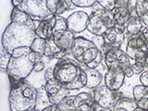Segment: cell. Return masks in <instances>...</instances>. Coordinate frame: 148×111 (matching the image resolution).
<instances>
[{"mask_svg":"<svg viewBox=\"0 0 148 111\" xmlns=\"http://www.w3.org/2000/svg\"><path fill=\"white\" fill-rule=\"evenodd\" d=\"M88 67L85 64L79 61H74L71 58L58 60L54 67L55 79L62 87L69 90H79L84 87L82 82V72L86 71Z\"/></svg>","mask_w":148,"mask_h":111,"instance_id":"1","label":"cell"},{"mask_svg":"<svg viewBox=\"0 0 148 111\" xmlns=\"http://www.w3.org/2000/svg\"><path fill=\"white\" fill-rule=\"evenodd\" d=\"M35 31L26 25L17 22H11L2 36V46L11 55L12 51L22 46L31 47L34 39L36 38Z\"/></svg>","mask_w":148,"mask_h":111,"instance_id":"2","label":"cell"},{"mask_svg":"<svg viewBox=\"0 0 148 111\" xmlns=\"http://www.w3.org/2000/svg\"><path fill=\"white\" fill-rule=\"evenodd\" d=\"M13 86L9 95L11 111H30L34 109L37 89L30 83H18Z\"/></svg>","mask_w":148,"mask_h":111,"instance_id":"3","label":"cell"},{"mask_svg":"<svg viewBox=\"0 0 148 111\" xmlns=\"http://www.w3.org/2000/svg\"><path fill=\"white\" fill-rule=\"evenodd\" d=\"M116 25L112 11L101 8L92 11L89 17L87 30L94 35H103L110 28Z\"/></svg>","mask_w":148,"mask_h":111,"instance_id":"4","label":"cell"},{"mask_svg":"<svg viewBox=\"0 0 148 111\" xmlns=\"http://www.w3.org/2000/svg\"><path fill=\"white\" fill-rule=\"evenodd\" d=\"M34 63L29 58V55L21 58L11 57L7 69L8 75L15 81H23L34 71Z\"/></svg>","mask_w":148,"mask_h":111,"instance_id":"5","label":"cell"},{"mask_svg":"<svg viewBox=\"0 0 148 111\" xmlns=\"http://www.w3.org/2000/svg\"><path fill=\"white\" fill-rule=\"evenodd\" d=\"M18 8L30 15L34 21H42L45 17L51 14L44 0H24Z\"/></svg>","mask_w":148,"mask_h":111,"instance_id":"6","label":"cell"},{"mask_svg":"<svg viewBox=\"0 0 148 111\" xmlns=\"http://www.w3.org/2000/svg\"><path fill=\"white\" fill-rule=\"evenodd\" d=\"M126 53L129 56V58L133 60H140L145 58L148 55V50L145 45V36L142 34L132 35L131 38L129 39Z\"/></svg>","mask_w":148,"mask_h":111,"instance_id":"7","label":"cell"},{"mask_svg":"<svg viewBox=\"0 0 148 111\" xmlns=\"http://www.w3.org/2000/svg\"><path fill=\"white\" fill-rule=\"evenodd\" d=\"M118 91H112L106 85H98L95 88L94 98L95 103L102 108H113L116 101L120 98Z\"/></svg>","mask_w":148,"mask_h":111,"instance_id":"8","label":"cell"},{"mask_svg":"<svg viewBox=\"0 0 148 111\" xmlns=\"http://www.w3.org/2000/svg\"><path fill=\"white\" fill-rule=\"evenodd\" d=\"M129 56L126 52H124L119 47L110 48L104 56V61L108 69L121 68L125 69L131 66Z\"/></svg>","mask_w":148,"mask_h":111,"instance_id":"9","label":"cell"},{"mask_svg":"<svg viewBox=\"0 0 148 111\" xmlns=\"http://www.w3.org/2000/svg\"><path fill=\"white\" fill-rule=\"evenodd\" d=\"M89 17L90 15H88L84 11L73 12L67 18L68 29L74 34H80V32L87 30Z\"/></svg>","mask_w":148,"mask_h":111,"instance_id":"10","label":"cell"},{"mask_svg":"<svg viewBox=\"0 0 148 111\" xmlns=\"http://www.w3.org/2000/svg\"><path fill=\"white\" fill-rule=\"evenodd\" d=\"M125 26L115 25L110 28L103 34L106 46L110 48L119 47L125 40Z\"/></svg>","mask_w":148,"mask_h":111,"instance_id":"11","label":"cell"},{"mask_svg":"<svg viewBox=\"0 0 148 111\" xmlns=\"http://www.w3.org/2000/svg\"><path fill=\"white\" fill-rule=\"evenodd\" d=\"M125 80L124 71L121 68L108 69L104 76L105 85L112 91H119Z\"/></svg>","mask_w":148,"mask_h":111,"instance_id":"12","label":"cell"},{"mask_svg":"<svg viewBox=\"0 0 148 111\" xmlns=\"http://www.w3.org/2000/svg\"><path fill=\"white\" fill-rule=\"evenodd\" d=\"M53 39L60 49L69 51L72 48L76 37L74 32L68 29L64 31H55Z\"/></svg>","mask_w":148,"mask_h":111,"instance_id":"13","label":"cell"},{"mask_svg":"<svg viewBox=\"0 0 148 111\" xmlns=\"http://www.w3.org/2000/svg\"><path fill=\"white\" fill-rule=\"evenodd\" d=\"M56 25V17L50 21H42L35 28V34L37 37L45 40L53 38L54 27Z\"/></svg>","mask_w":148,"mask_h":111,"instance_id":"14","label":"cell"},{"mask_svg":"<svg viewBox=\"0 0 148 111\" xmlns=\"http://www.w3.org/2000/svg\"><path fill=\"white\" fill-rule=\"evenodd\" d=\"M92 45H95V44L92 43V41L87 40L85 38H83V37H76L75 41H74V45L71 51L74 58H75L77 61H80L82 54Z\"/></svg>","mask_w":148,"mask_h":111,"instance_id":"15","label":"cell"},{"mask_svg":"<svg viewBox=\"0 0 148 111\" xmlns=\"http://www.w3.org/2000/svg\"><path fill=\"white\" fill-rule=\"evenodd\" d=\"M11 22H17L21 23V24L26 25L30 27L31 29L35 31V22L32 20L30 15H28L27 13L20 10L18 8H14L12 9L11 15H10Z\"/></svg>","mask_w":148,"mask_h":111,"instance_id":"16","label":"cell"},{"mask_svg":"<svg viewBox=\"0 0 148 111\" xmlns=\"http://www.w3.org/2000/svg\"><path fill=\"white\" fill-rule=\"evenodd\" d=\"M50 99H49V95L47 92L45 91V86L40 87L39 89H37V97H36V102H35V106L34 109L35 111H43L45 108L47 106H51Z\"/></svg>","mask_w":148,"mask_h":111,"instance_id":"17","label":"cell"},{"mask_svg":"<svg viewBox=\"0 0 148 111\" xmlns=\"http://www.w3.org/2000/svg\"><path fill=\"white\" fill-rule=\"evenodd\" d=\"M137 104L134 98H129V97H120L116 101L114 105V111H134L136 109Z\"/></svg>","mask_w":148,"mask_h":111,"instance_id":"18","label":"cell"},{"mask_svg":"<svg viewBox=\"0 0 148 111\" xmlns=\"http://www.w3.org/2000/svg\"><path fill=\"white\" fill-rule=\"evenodd\" d=\"M145 28V25L143 24L141 18L137 16L131 18V20L127 23V26L125 27V31L127 32V35H135L141 34Z\"/></svg>","mask_w":148,"mask_h":111,"instance_id":"19","label":"cell"},{"mask_svg":"<svg viewBox=\"0 0 148 111\" xmlns=\"http://www.w3.org/2000/svg\"><path fill=\"white\" fill-rule=\"evenodd\" d=\"M86 75H87V83L86 87L88 88H95L103 80V74H102L97 69H89L88 68L86 71Z\"/></svg>","mask_w":148,"mask_h":111,"instance_id":"20","label":"cell"},{"mask_svg":"<svg viewBox=\"0 0 148 111\" xmlns=\"http://www.w3.org/2000/svg\"><path fill=\"white\" fill-rule=\"evenodd\" d=\"M112 13L116 25L124 26L132 18L131 12L127 8H115L112 10Z\"/></svg>","mask_w":148,"mask_h":111,"instance_id":"21","label":"cell"},{"mask_svg":"<svg viewBox=\"0 0 148 111\" xmlns=\"http://www.w3.org/2000/svg\"><path fill=\"white\" fill-rule=\"evenodd\" d=\"M135 10L143 24L148 27V0H136Z\"/></svg>","mask_w":148,"mask_h":111,"instance_id":"22","label":"cell"},{"mask_svg":"<svg viewBox=\"0 0 148 111\" xmlns=\"http://www.w3.org/2000/svg\"><path fill=\"white\" fill-rule=\"evenodd\" d=\"M95 98H94V95H92L91 92H79L78 95H75V99H74V108H77V106H81L82 104H89L91 106L95 105Z\"/></svg>","mask_w":148,"mask_h":111,"instance_id":"23","label":"cell"},{"mask_svg":"<svg viewBox=\"0 0 148 111\" xmlns=\"http://www.w3.org/2000/svg\"><path fill=\"white\" fill-rule=\"evenodd\" d=\"M60 50L61 49L55 43L53 38H49L45 40V50L44 56L47 58H54V56L57 53H58Z\"/></svg>","mask_w":148,"mask_h":111,"instance_id":"24","label":"cell"},{"mask_svg":"<svg viewBox=\"0 0 148 111\" xmlns=\"http://www.w3.org/2000/svg\"><path fill=\"white\" fill-rule=\"evenodd\" d=\"M69 92H71V90L67 89V88L62 87L57 94L54 95H49V99L50 102L52 105H58L60 104L61 102L66 98L67 96L69 95Z\"/></svg>","mask_w":148,"mask_h":111,"instance_id":"25","label":"cell"},{"mask_svg":"<svg viewBox=\"0 0 148 111\" xmlns=\"http://www.w3.org/2000/svg\"><path fill=\"white\" fill-rule=\"evenodd\" d=\"M133 94V98L134 100H139V99H148V86H145L143 84L136 85L132 90Z\"/></svg>","mask_w":148,"mask_h":111,"instance_id":"26","label":"cell"},{"mask_svg":"<svg viewBox=\"0 0 148 111\" xmlns=\"http://www.w3.org/2000/svg\"><path fill=\"white\" fill-rule=\"evenodd\" d=\"M44 86H45V91L47 92V94L49 95H56L62 88V85L60 84L56 79H53V80H51L49 82H46Z\"/></svg>","mask_w":148,"mask_h":111,"instance_id":"27","label":"cell"},{"mask_svg":"<svg viewBox=\"0 0 148 111\" xmlns=\"http://www.w3.org/2000/svg\"><path fill=\"white\" fill-rule=\"evenodd\" d=\"M76 6L72 3L71 0H59L58 4L57 11H56V15H61L64 12L69 9H73Z\"/></svg>","mask_w":148,"mask_h":111,"instance_id":"28","label":"cell"},{"mask_svg":"<svg viewBox=\"0 0 148 111\" xmlns=\"http://www.w3.org/2000/svg\"><path fill=\"white\" fill-rule=\"evenodd\" d=\"M31 49L34 52H36L44 56L45 50V40L43 38H40V37H36L31 46Z\"/></svg>","mask_w":148,"mask_h":111,"instance_id":"29","label":"cell"},{"mask_svg":"<svg viewBox=\"0 0 148 111\" xmlns=\"http://www.w3.org/2000/svg\"><path fill=\"white\" fill-rule=\"evenodd\" d=\"M12 56L9 54L7 49L2 46V50H1V57H0V68H1L2 71H7L8 63L10 61Z\"/></svg>","mask_w":148,"mask_h":111,"instance_id":"30","label":"cell"},{"mask_svg":"<svg viewBox=\"0 0 148 111\" xmlns=\"http://www.w3.org/2000/svg\"><path fill=\"white\" fill-rule=\"evenodd\" d=\"M74 99H75V95H69L58 106L62 111H66L68 109H75V108H74Z\"/></svg>","mask_w":148,"mask_h":111,"instance_id":"31","label":"cell"},{"mask_svg":"<svg viewBox=\"0 0 148 111\" xmlns=\"http://www.w3.org/2000/svg\"><path fill=\"white\" fill-rule=\"evenodd\" d=\"M68 30V22L65 18L60 15H56V25L54 27L55 31H64Z\"/></svg>","mask_w":148,"mask_h":111,"instance_id":"32","label":"cell"},{"mask_svg":"<svg viewBox=\"0 0 148 111\" xmlns=\"http://www.w3.org/2000/svg\"><path fill=\"white\" fill-rule=\"evenodd\" d=\"M32 52L31 47H27V46H22V47L15 48L11 53V56L13 58H21L28 56Z\"/></svg>","mask_w":148,"mask_h":111,"instance_id":"33","label":"cell"},{"mask_svg":"<svg viewBox=\"0 0 148 111\" xmlns=\"http://www.w3.org/2000/svg\"><path fill=\"white\" fill-rule=\"evenodd\" d=\"M72 3L79 8H89L92 7L97 3V0H71Z\"/></svg>","mask_w":148,"mask_h":111,"instance_id":"34","label":"cell"},{"mask_svg":"<svg viewBox=\"0 0 148 111\" xmlns=\"http://www.w3.org/2000/svg\"><path fill=\"white\" fill-rule=\"evenodd\" d=\"M97 3L100 4L102 8L106 10L112 11L116 8V0H97Z\"/></svg>","mask_w":148,"mask_h":111,"instance_id":"35","label":"cell"},{"mask_svg":"<svg viewBox=\"0 0 148 111\" xmlns=\"http://www.w3.org/2000/svg\"><path fill=\"white\" fill-rule=\"evenodd\" d=\"M58 2H59V0H45L46 7L49 9V11L51 13L55 14V15H56V11H57Z\"/></svg>","mask_w":148,"mask_h":111,"instance_id":"36","label":"cell"},{"mask_svg":"<svg viewBox=\"0 0 148 111\" xmlns=\"http://www.w3.org/2000/svg\"><path fill=\"white\" fill-rule=\"evenodd\" d=\"M55 79V72L54 68H48L45 72V82H49L51 80Z\"/></svg>","mask_w":148,"mask_h":111,"instance_id":"37","label":"cell"},{"mask_svg":"<svg viewBox=\"0 0 148 111\" xmlns=\"http://www.w3.org/2000/svg\"><path fill=\"white\" fill-rule=\"evenodd\" d=\"M42 56H43V55L32 51V52L29 54V58H30V59L32 60V61L35 64V63L39 62V61H42Z\"/></svg>","mask_w":148,"mask_h":111,"instance_id":"38","label":"cell"},{"mask_svg":"<svg viewBox=\"0 0 148 111\" xmlns=\"http://www.w3.org/2000/svg\"><path fill=\"white\" fill-rule=\"evenodd\" d=\"M140 82H141V84L145 86H148V69H145V71L141 73Z\"/></svg>","mask_w":148,"mask_h":111,"instance_id":"39","label":"cell"},{"mask_svg":"<svg viewBox=\"0 0 148 111\" xmlns=\"http://www.w3.org/2000/svg\"><path fill=\"white\" fill-rule=\"evenodd\" d=\"M45 67V64L43 61H39L34 64V71L35 72H41L42 71H44V69Z\"/></svg>","mask_w":148,"mask_h":111,"instance_id":"40","label":"cell"},{"mask_svg":"<svg viewBox=\"0 0 148 111\" xmlns=\"http://www.w3.org/2000/svg\"><path fill=\"white\" fill-rule=\"evenodd\" d=\"M129 0H116V8H127Z\"/></svg>","mask_w":148,"mask_h":111,"instance_id":"41","label":"cell"},{"mask_svg":"<svg viewBox=\"0 0 148 111\" xmlns=\"http://www.w3.org/2000/svg\"><path fill=\"white\" fill-rule=\"evenodd\" d=\"M124 74H125V77H127V78H132L133 75H134V72H133V69H132V67L130 66V67H127V68H125L124 69Z\"/></svg>","mask_w":148,"mask_h":111,"instance_id":"42","label":"cell"},{"mask_svg":"<svg viewBox=\"0 0 148 111\" xmlns=\"http://www.w3.org/2000/svg\"><path fill=\"white\" fill-rule=\"evenodd\" d=\"M67 52L68 51L67 50H60L58 53H57L55 56H54V58H57V59H58V60H61V59H64V58H65V56L67 55Z\"/></svg>","mask_w":148,"mask_h":111,"instance_id":"43","label":"cell"},{"mask_svg":"<svg viewBox=\"0 0 148 111\" xmlns=\"http://www.w3.org/2000/svg\"><path fill=\"white\" fill-rule=\"evenodd\" d=\"M43 111H62V110L59 108V106L58 105H51L47 106L46 108H45Z\"/></svg>","mask_w":148,"mask_h":111,"instance_id":"44","label":"cell"},{"mask_svg":"<svg viewBox=\"0 0 148 111\" xmlns=\"http://www.w3.org/2000/svg\"><path fill=\"white\" fill-rule=\"evenodd\" d=\"M23 1H24V0H11V3L14 8H18Z\"/></svg>","mask_w":148,"mask_h":111,"instance_id":"45","label":"cell"},{"mask_svg":"<svg viewBox=\"0 0 148 111\" xmlns=\"http://www.w3.org/2000/svg\"><path fill=\"white\" fill-rule=\"evenodd\" d=\"M134 111H146V110H143V109H141L140 108H136V109Z\"/></svg>","mask_w":148,"mask_h":111,"instance_id":"46","label":"cell"},{"mask_svg":"<svg viewBox=\"0 0 148 111\" xmlns=\"http://www.w3.org/2000/svg\"><path fill=\"white\" fill-rule=\"evenodd\" d=\"M66 111H77L76 109H68V110H66Z\"/></svg>","mask_w":148,"mask_h":111,"instance_id":"47","label":"cell"},{"mask_svg":"<svg viewBox=\"0 0 148 111\" xmlns=\"http://www.w3.org/2000/svg\"><path fill=\"white\" fill-rule=\"evenodd\" d=\"M30 111H35V110H30Z\"/></svg>","mask_w":148,"mask_h":111,"instance_id":"48","label":"cell"},{"mask_svg":"<svg viewBox=\"0 0 148 111\" xmlns=\"http://www.w3.org/2000/svg\"><path fill=\"white\" fill-rule=\"evenodd\" d=\"M92 111H95V110H94V109H92Z\"/></svg>","mask_w":148,"mask_h":111,"instance_id":"49","label":"cell"},{"mask_svg":"<svg viewBox=\"0 0 148 111\" xmlns=\"http://www.w3.org/2000/svg\"><path fill=\"white\" fill-rule=\"evenodd\" d=\"M44 1H45V0H44Z\"/></svg>","mask_w":148,"mask_h":111,"instance_id":"50","label":"cell"}]
</instances>
